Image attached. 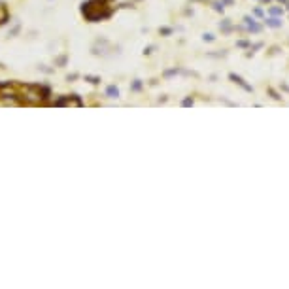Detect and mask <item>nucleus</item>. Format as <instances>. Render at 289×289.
Returning <instances> with one entry per match:
<instances>
[{
	"label": "nucleus",
	"instance_id": "obj_3",
	"mask_svg": "<svg viewBox=\"0 0 289 289\" xmlns=\"http://www.w3.org/2000/svg\"><path fill=\"white\" fill-rule=\"evenodd\" d=\"M267 23H268V25H270V27H280V25H282V23H280L278 19H268Z\"/></svg>",
	"mask_w": 289,
	"mask_h": 289
},
{
	"label": "nucleus",
	"instance_id": "obj_1",
	"mask_svg": "<svg viewBox=\"0 0 289 289\" xmlns=\"http://www.w3.org/2000/svg\"><path fill=\"white\" fill-rule=\"evenodd\" d=\"M231 79H232V81H236L238 85H242V87H244L246 91H251V87H250V85H246V83H244V79L240 78V76H234V74H231Z\"/></svg>",
	"mask_w": 289,
	"mask_h": 289
},
{
	"label": "nucleus",
	"instance_id": "obj_2",
	"mask_svg": "<svg viewBox=\"0 0 289 289\" xmlns=\"http://www.w3.org/2000/svg\"><path fill=\"white\" fill-rule=\"evenodd\" d=\"M108 95H112L114 96V98H117V95H119V91L115 89V87H110V89H108Z\"/></svg>",
	"mask_w": 289,
	"mask_h": 289
},
{
	"label": "nucleus",
	"instance_id": "obj_4",
	"mask_svg": "<svg viewBox=\"0 0 289 289\" xmlns=\"http://www.w3.org/2000/svg\"><path fill=\"white\" fill-rule=\"evenodd\" d=\"M204 40H208V42H212V40H214V36H212V34H204Z\"/></svg>",
	"mask_w": 289,
	"mask_h": 289
}]
</instances>
